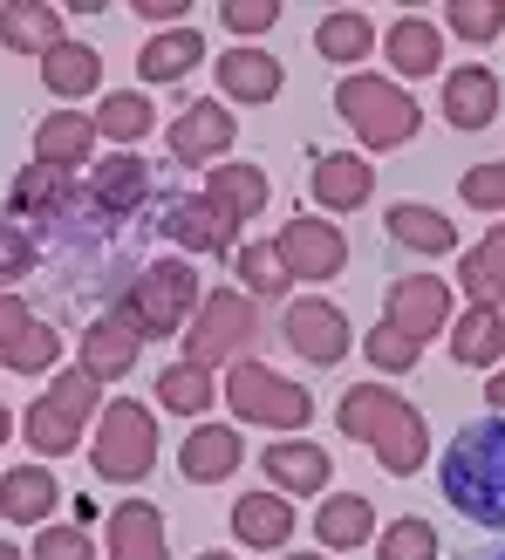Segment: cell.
Here are the masks:
<instances>
[{
	"label": "cell",
	"mask_w": 505,
	"mask_h": 560,
	"mask_svg": "<svg viewBox=\"0 0 505 560\" xmlns=\"http://www.w3.org/2000/svg\"><path fill=\"white\" fill-rule=\"evenodd\" d=\"M437 486L444 499L485 534H505V417H471V424L444 444L437 458Z\"/></svg>",
	"instance_id": "6da1fadb"
},
{
	"label": "cell",
	"mask_w": 505,
	"mask_h": 560,
	"mask_svg": "<svg viewBox=\"0 0 505 560\" xmlns=\"http://www.w3.org/2000/svg\"><path fill=\"white\" fill-rule=\"evenodd\" d=\"M334 424H342V438L369 444L376 465L389 471V479H410V471L431 458V424H424V410H416L410 397H397V389H383V383H355V389H342V404H334Z\"/></svg>",
	"instance_id": "7a4b0ae2"
},
{
	"label": "cell",
	"mask_w": 505,
	"mask_h": 560,
	"mask_svg": "<svg viewBox=\"0 0 505 560\" xmlns=\"http://www.w3.org/2000/svg\"><path fill=\"white\" fill-rule=\"evenodd\" d=\"M199 273H191L185 260H151L137 267L117 294H109V322H124L137 342H164V335H178L185 315H199Z\"/></svg>",
	"instance_id": "3957f363"
},
{
	"label": "cell",
	"mask_w": 505,
	"mask_h": 560,
	"mask_svg": "<svg viewBox=\"0 0 505 560\" xmlns=\"http://www.w3.org/2000/svg\"><path fill=\"white\" fill-rule=\"evenodd\" d=\"M334 117L362 137V151H397L424 130V103L389 75H342L334 82Z\"/></svg>",
	"instance_id": "277c9868"
},
{
	"label": "cell",
	"mask_w": 505,
	"mask_h": 560,
	"mask_svg": "<svg viewBox=\"0 0 505 560\" xmlns=\"http://www.w3.org/2000/svg\"><path fill=\"white\" fill-rule=\"evenodd\" d=\"M90 465H96V479H109V486H144L151 465H157V417L137 397H109L103 424H96Z\"/></svg>",
	"instance_id": "5b68a950"
},
{
	"label": "cell",
	"mask_w": 505,
	"mask_h": 560,
	"mask_svg": "<svg viewBox=\"0 0 505 560\" xmlns=\"http://www.w3.org/2000/svg\"><path fill=\"white\" fill-rule=\"evenodd\" d=\"M96 404H103V383L90 370H62V376L48 383L42 404H27L21 431H27V444H35L42 458H69L75 444H82V424H90Z\"/></svg>",
	"instance_id": "8992f818"
},
{
	"label": "cell",
	"mask_w": 505,
	"mask_h": 560,
	"mask_svg": "<svg viewBox=\"0 0 505 560\" xmlns=\"http://www.w3.org/2000/svg\"><path fill=\"white\" fill-rule=\"evenodd\" d=\"M219 397H226L246 424H267V431H307V417H315V404H307V389L287 383V376H273L267 362H226V383H219Z\"/></svg>",
	"instance_id": "52a82bcc"
},
{
	"label": "cell",
	"mask_w": 505,
	"mask_h": 560,
	"mask_svg": "<svg viewBox=\"0 0 505 560\" xmlns=\"http://www.w3.org/2000/svg\"><path fill=\"white\" fill-rule=\"evenodd\" d=\"M260 342V301L252 294H205V307L185 328V362L199 370H219V362H239V349Z\"/></svg>",
	"instance_id": "ba28073f"
},
{
	"label": "cell",
	"mask_w": 505,
	"mask_h": 560,
	"mask_svg": "<svg viewBox=\"0 0 505 560\" xmlns=\"http://www.w3.org/2000/svg\"><path fill=\"white\" fill-rule=\"evenodd\" d=\"M280 335H287V349H294L301 362H315V370H334V362L355 349L349 315H342L334 301H321V294H294L287 315H280Z\"/></svg>",
	"instance_id": "9c48e42d"
},
{
	"label": "cell",
	"mask_w": 505,
	"mask_h": 560,
	"mask_svg": "<svg viewBox=\"0 0 505 560\" xmlns=\"http://www.w3.org/2000/svg\"><path fill=\"white\" fill-rule=\"evenodd\" d=\"M157 226H164V240L172 246H185V254H239V219L233 212H219L205 191H172L164 199V212H157Z\"/></svg>",
	"instance_id": "30bf717a"
},
{
	"label": "cell",
	"mask_w": 505,
	"mask_h": 560,
	"mask_svg": "<svg viewBox=\"0 0 505 560\" xmlns=\"http://www.w3.org/2000/svg\"><path fill=\"white\" fill-rule=\"evenodd\" d=\"M273 246H280V260H287L294 280H334V273L349 267V240L334 233L328 219H307V212H294Z\"/></svg>",
	"instance_id": "8fae6325"
},
{
	"label": "cell",
	"mask_w": 505,
	"mask_h": 560,
	"mask_svg": "<svg viewBox=\"0 0 505 560\" xmlns=\"http://www.w3.org/2000/svg\"><path fill=\"white\" fill-rule=\"evenodd\" d=\"M90 199H96V212L103 219H137L151 199H157V178H151V164L144 158H130V151H117V158H96L90 164Z\"/></svg>",
	"instance_id": "7c38bea8"
},
{
	"label": "cell",
	"mask_w": 505,
	"mask_h": 560,
	"mask_svg": "<svg viewBox=\"0 0 505 560\" xmlns=\"http://www.w3.org/2000/svg\"><path fill=\"white\" fill-rule=\"evenodd\" d=\"M444 322H451V288H444L437 273H403V280H389V328H397V335H410V342L424 349Z\"/></svg>",
	"instance_id": "4fadbf2b"
},
{
	"label": "cell",
	"mask_w": 505,
	"mask_h": 560,
	"mask_svg": "<svg viewBox=\"0 0 505 560\" xmlns=\"http://www.w3.org/2000/svg\"><path fill=\"white\" fill-rule=\"evenodd\" d=\"M164 144H172L178 164H226L233 151V109L226 103H185L172 130H164Z\"/></svg>",
	"instance_id": "5bb4252c"
},
{
	"label": "cell",
	"mask_w": 505,
	"mask_h": 560,
	"mask_svg": "<svg viewBox=\"0 0 505 560\" xmlns=\"http://www.w3.org/2000/svg\"><path fill=\"white\" fill-rule=\"evenodd\" d=\"M260 471L273 479V492L315 499V492H328V479H334V458L321 452L315 438H273L267 452H260Z\"/></svg>",
	"instance_id": "9a60e30c"
},
{
	"label": "cell",
	"mask_w": 505,
	"mask_h": 560,
	"mask_svg": "<svg viewBox=\"0 0 505 560\" xmlns=\"http://www.w3.org/2000/svg\"><path fill=\"white\" fill-rule=\"evenodd\" d=\"M307 191L328 206V212H362L376 191V164L362 151H315V164H307Z\"/></svg>",
	"instance_id": "2e32d148"
},
{
	"label": "cell",
	"mask_w": 505,
	"mask_h": 560,
	"mask_svg": "<svg viewBox=\"0 0 505 560\" xmlns=\"http://www.w3.org/2000/svg\"><path fill=\"white\" fill-rule=\"evenodd\" d=\"M294 499L287 492H239L233 499V540L239 547H260V553H280L294 540Z\"/></svg>",
	"instance_id": "e0dca14e"
},
{
	"label": "cell",
	"mask_w": 505,
	"mask_h": 560,
	"mask_svg": "<svg viewBox=\"0 0 505 560\" xmlns=\"http://www.w3.org/2000/svg\"><path fill=\"white\" fill-rule=\"evenodd\" d=\"M103 520H109V560H172V547H164V513L151 499L103 506Z\"/></svg>",
	"instance_id": "ac0fdd59"
},
{
	"label": "cell",
	"mask_w": 505,
	"mask_h": 560,
	"mask_svg": "<svg viewBox=\"0 0 505 560\" xmlns=\"http://www.w3.org/2000/svg\"><path fill=\"white\" fill-rule=\"evenodd\" d=\"M498 117V75L479 69V62H465L444 75V124L451 130H492Z\"/></svg>",
	"instance_id": "d6986e66"
},
{
	"label": "cell",
	"mask_w": 505,
	"mask_h": 560,
	"mask_svg": "<svg viewBox=\"0 0 505 560\" xmlns=\"http://www.w3.org/2000/svg\"><path fill=\"white\" fill-rule=\"evenodd\" d=\"M239 458H246V444H239L233 424H191L185 452H178V471H185L191 486H219V479H233V471H239Z\"/></svg>",
	"instance_id": "ffe728a7"
},
{
	"label": "cell",
	"mask_w": 505,
	"mask_h": 560,
	"mask_svg": "<svg viewBox=\"0 0 505 560\" xmlns=\"http://www.w3.org/2000/svg\"><path fill=\"white\" fill-rule=\"evenodd\" d=\"M55 506H62V486H55L48 465H14V471H0V520H14V526H48Z\"/></svg>",
	"instance_id": "44dd1931"
},
{
	"label": "cell",
	"mask_w": 505,
	"mask_h": 560,
	"mask_svg": "<svg viewBox=\"0 0 505 560\" xmlns=\"http://www.w3.org/2000/svg\"><path fill=\"white\" fill-rule=\"evenodd\" d=\"M90 144H96V124L75 117V109H55V117L35 124V164H48V172H82L90 164Z\"/></svg>",
	"instance_id": "7402d4cb"
},
{
	"label": "cell",
	"mask_w": 505,
	"mask_h": 560,
	"mask_svg": "<svg viewBox=\"0 0 505 560\" xmlns=\"http://www.w3.org/2000/svg\"><path fill=\"white\" fill-rule=\"evenodd\" d=\"M219 96L226 103H273L280 96V62L267 48H226L219 55Z\"/></svg>",
	"instance_id": "603a6c76"
},
{
	"label": "cell",
	"mask_w": 505,
	"mask_h": 560,
	"mask_svg": "<svg viewBox=\"0 0 505 560\" xmlns=\"http://www.w3.org/2000/svg\"><path fill=\"white\" fill-rule=\"evenodd\" d=\"M137 349H144V342H137V335L124 328V322H90V328H82V349H75V370H90L96 383H117V376H130L137 370Z\"/></svg>",
	"instance_id": "cb8c5ba5"
},
{
	"label": "cell",
	"mask_w": 505,
	"mask_h": 560,
	"mask_svg": "<svg viewBox=\"0 0 505 560\" xmlns=\"http://www.w3.org/2000/svg\"><path fill=\"white\" fill-rule=\"evenodd\" d=\"M62 35V8H42V0H0V48L14 55H48Z\"/></svg>",
	"instance_id": "d4e9b609"
},
{
	"label": "cell",
	"mask_w": 505,
	"mask_h": 560,
	"mask_svg": "<svg viewBox=\"0 0 505 560\" xmlns=\"http://www.w3.org/2000/svg\"><path fill=\"white\" fill-rule=\"evenodd\" d=\"M199 62H205V35H199V27H164V35H151L144 48H137V75H144V82H185Z\"/></svg>",
	"instance_id": "484cf974"
},
{
	"label": "cell",
	"mask_w": 505,
	"mask_h": 560,
	"mask_svg": "<svg viewBox=\"0 0 505 560\" xmlns=\"http://www.w3.org/2000/svg\"><path fill=\"white\" fill-rule=\"evenodd\" d=\"M369 48H376V21L362 14V8H334V14H321V27H315V55H321V62H334V69H362V62H369Z\"/></svg>",
	"instance_id": "4316f807"
},
{
	"label": "cell",
	"mask_w": 505,
	"mask_h": 560,
	"mask_svg": "<svg viewBox=\"0 0 505 560\" xmlns=\"http://www.w3.org/2000/svg\"><path fill=\"white\" fill-rule=\"evenodd\" d=\"M383 48H389V69H397V75H437L444 69V35H437V21H424V14L389 21Z\"/></svg>",
	"instance_id": "83f0119b"
},
{
	"label": "cell",
	"mask_w": 505,
	"mask_h": 560,
	"mask_svg": "<svg viewBox=\"0 0 505 560\" xmlns=\"http://www.w3.org/2000/svg\"><path fill=\"white\" fill-rule=\"evenodd\" d=\"M376 534V506L362 492H328L321 499V513H315V540L328 547V553H349V547H362Z\"/></svg>",
	"instance_id": "f1b7e54d"
},
{
	"label": "cell",
	"mask_w": 505,
	"mask_h": 560,
	"mask_svg": "<svg viewBox=\"0 0 505 560\" xmlns=\"http://www.w3.org/2000/svg\"><path fill=\"white\" fill-rule=\"evenodd\" d=\"M199 191H205L219 212H233L239 226H246V219L267 206V172H260V164H233V158H226V164H212V178H205Z\"/></svg>",
	"instance_id": "f546056e"
},
{
	"label": "cell",
	"mask_w": 505,
	"mask_h": 560,
	"mask_svg": "<svg viewBox=\"0 0 505 560\" xmlns=\"http://www.w3.org/2000/svg\"><path fill=\"white\" fill-rule=\"evenodd\" d=\"M451 355L465 362V370H492V362L505 355V322H498L492 301H471L465 307V322L451 328Z\"/></svg>",
	"instance_id": "4dcf8cb0"
},
{
	"label": "cell",
	"mask_w": 505,
	"mask_h": 560,
	"mask_svg": "<svg viewBox=\"0 0 505 560\" xmlns=\"http://www.w3.org/2000/svg\"><path fill=\"white\" fill-rule=\"evenodd\" d=\"M42 82H48L55 96H90L96 82H103V55L90 42H55L42 55Z\"/></svg>",
	"instance_id": "1f68e13d"
},
{
	"label": "cell",
	"mask_w": 505,
	"mask_h": 560,
	"mask_svg": "<svg viewBox=\"0 0 505 560\" xmlns=\"http://www.w3.org/2000/svg\"><path fill=\"white\" fill-rule=\"evenodd\" d=\"M389 240L410 246V254H451V246H458V226H451L437 206H389Z\"/></svg>",
	"instance_id": "d6a6232c"
},
{
	"label": "cell",
	"mask_w": 505,
	"mask_h": 560,
	"mask_svg": "<svg viewBox=\"0 0 505 560\" xmlns=\"http://www.w3.org/2000/svg\"><path fill=\"white\" fill-rule=\"evenodd\" d=\"M90 124H96V137H109V144H137L144 130H157V109H151L144 90H109Z\"/></svg>",
	"instance_id": "836d02e7"
},
{
	"label": "cell",
	"mask_w": 505,
	"mask_h": 560,
	"mask_svg": "<svg viewBox=\"0 0 505 560\" xmlns=\"http://www.w3.org/2000/svg\"><path fill=\"white\" fill-rule=\"evenodd\" d=\"M157 404L172 417H205L219 404V376L199 370V362H172V370L157 376Z\"/></svg>",
	"instance_id": "e575fe53"
},
{
	"label": "cell",
	"mask_w": 505,
	"mask_h": 560,
	"mask_svg": "<svg viewBox=\"0 0 505 560\" xmlns=\"http://www.w3.org/2000/svg\"><path fill=\"white\" fill-rule=\"evenodd\" d=\"M458 288L471 301H492L498 307V294H505V226H492L471 254H458Z\"/></svg>",
	"instance_id": "d590c367"
},
{
	"label": "cell",
	"mask_w": 505,
	"mask_h": 560,
	"mask_svg": "<svg viewBox=\"0 0 505 560\" xmlns=\"http://www.w3.org/2000/svg\"><path fill=\"white\" fill-rule=\"evenodd\" d=\"M62 191H69V178H62V172H48V164H27V172L14 178V191H8L14 226H27V219H35V233H42V226H48V212L62 206Z\"/></svg>",
	"instance_id": "8d00e7d4"
},
{
	"label": "cell",
	"mask_w": 505,
	"mask_h": 560,
	"mask_svg": "<svg viewBox=\"0 0 505 560\" xmlns=\"http://www.w3.org/2000/svg\"><path fill=\"white\" fill-rule=\"evenodd\" d=\"M233 267H239V280H246V294H252V301H260V294H287V288H294V273H287V260H280V246H273V240L239 246Z\"/></svg>",
	"instance_id": "74e56055"
},
{
	"label": "cell",
	"mask_w": 505,
	"mask_h": 560,
	"mask_svg": "<svg viewBox=\"0 0 505 560\" xmlns=\"http://www.w3.org/2000/svg\"><path fill=\"white\" fill-rule=\"evenodd\" d=\"M444 553V540H437V526L431 520H389L383 526V540H376V560H437Z\"/></svg>",
	"instance_id": "f35d334b"
},
{
	"label": "cell",
	"mask_w": 505,
	"mask_h": 560,
	"mask_svg": "<svg viewBox=\"0 0 505 560\" xmlns=\"http://www.w3.org/2000/svg\"><path fill=\"white\" fill-rule=\"evenodd\" d=\"M0 362H8L14 376H42V370H55V362H62V335H55L48 322H35V328H27V335H21V342L0 355Z\"/></svg>",
	"instance_id": "ab89813d"
},
{
	"label": "cell",
	"mask_w": 505,
	"mask_h": 560,
	"mask_svg": "<svg viewBox=\"0 0 505 560\" xmlns=\"http://www.w3.org/2000/svg\"><path fill=\"white\" fill-rule=\"evenodd\" d=\"M444 21H451L465 42H498L505 35V0H451Z\"/></svg>",
	"instance_id": "60d3db41"
},
{
	"label": "cell",
	"mask_w": 505,
	"mask_h": 560,
	"mask_svg": "<svg viewBox=\"0 0 505 560\" xmlns=\"http://www.w3.org/2000/svg\"><path fill=\"white\" fill-rule=\"evenodd\" d=\"M362 355H369L376 370H389V376H397V370H416V342H410V335H397L389 322H376L369 335H362Z\"/></svg>",
	"instance_id": "b9f144b4"
},
{
	"label": "cell",
	"mask_w": 505,
	"mask_h": 560,
	"mask_svg": "<svg viewBox=\"0 0 505 560\" xmlns=\"http://www.w3.org/2000/svg\"><path fill=\"white\" fill-rule=\"evenodd\" d=\"M458 199L479 206V212H505V158L498 164H471V172L458 178Z\"/></svg>",
	"instance_id": "7bdbcfd3"
},
{
	"label": "cell",
	"mask_w": 505,
	"mask_h": 560,
	"mask_svg": "<svg viewBox=\"0 0 505 560\" xmlns=\"http://www.w3.org/2000/svg\"><path fill=\"white\" fill-rule=\"evenodd\" d=\"M35 260H42V240L8 219V226H0V288H8V280H21V273H35Z\"/></svg>",
	"instance_id": "ee69618b"
},
{
	"label": "cell",
	"mask_w": 505,
	"mask_h": 560,
	"mask_svg": "<svg viewBox=\"0 0 505 560\" xmlns=\"http://www.w3.org/2000/svg\"><path fill=\"white\" fill-rule=\"evenodd\" d=\"M219 21H226L233 35H239V48H246L252 35H267V27L280 21V0H226V8H219Z\"/></svg>",
	"instance_id": "f6af8a7d"
},
{
	"label": "cell",
	"mask_w": 505,
	"mask_h": 560,
	"mask_svg": "<svg viewBox=\"0 0 505 560\" xmlns=\"http://www.w3.org/2000/svg\"><path fill=\"white\" fill-rule=\"evenodd\" d=\"M35 560H96L90 526H42V534H35Z\"/></svg>",
	"instance_id": "bcb514c9"
},
{
	"label": "cell",
	"mask_w": 505,
	"mask_h": 560,
	"mask_svg": "<svg viewBox=\"0 0 505 560\" xmlns=\"http://www.w3.org/2000/svg\"><path fill=\"white\" fill-rule=\"evenodd\" d=\"M27 328H35V307H27L21 294H0V355H8Z\"/></svg>",
	"instance_id": "7dc6e473"
},
{
	"label": "cell",
	"mask_w": 505,
	"mask_h": 560,
	"mask_svg": "<svg viewBox=\"0 0 505 560\" xmlns=\"http://www.w3.org/2000/svg\"><path fill=\"white\" fill-rule=\"evenodd\" d=\"M191 0H137V21H185Z\"/></svg>",
	"instance_id": "c3c4849f"
},
{
	"label": "cell",
	"mask_w": 505,
	"mask_h": 560,
	"mask_svg": "<svg viewBox=\"0 0 505 560\" xmlns=\"http://www.w3.org/2000/svg\"><path fill=\"white\" fill-rule=\"evenodd\" d=\"M485 404L505 417V370H492V376H485Z\"/></svg>",
	"instance_id": "681fc988"
},
{
	"label": "cell",
	"mask_w": 505,
	"mask_h": 560,
	"mask_svg": "<svg viewBox=\"0 0 505 560\" xmlns=\"http://www.w3.org/2000/svg\"><path fill=\"white\" fill-rule=\"evenodd\" d=\"M0 560H27V553H21V547H14V540H0Z\"/></svg>",
	"instance_id": "f907efd6"
},
{
	"label": "cell",
	"mask_w": 505,
	"mask_h": 560,
	"mask_svg": "<svg viewBox=\"0 0 505 560\" xmlns=\"http://www.w3.org/2000/svg\"><path fill=\"white\" fill-rule=\"evenodd\" d=\"M8 431H14V417H8V404H0V444H8Z\"/></svg>",
	"instance_id": "816d5d0a"
},
{
	"label": "cell",
	"mask_w": 505,
	"mask_h": 560,
	"mask_svg": "<svg viewBox=\"0 0 505 560\" xmlns=\"http://www.w3.org/2000/svg\"><path fill=\"white\" fill-rule=\"evenodd\" d=\"M287 560H328V553H287Z\"/></svg>",
	"instance_id": "f5cc1de1"
},
{
	"label": "cell",
	"mask_w": 505,
	"mask_h": 560,
	"mask_svg": "<svg viewBox=\"0 0 505 560\" xmlns=\"http://www.w3.org/2000/svg\"><path fill=\"white\" fill-rule=\"evenodd\" d=\"M199 560H233V553H199Z\"/></svg>",
	"instance_id": "db71d44e"
},
{
	"label": "cell",
	"mask_w": 505,
	"mask_h": 560,
	"mask_svg": "<svg viewBox=\"0 0 505 560\" xmlns=\"http://www.w3.org/2000/svg\"><path fill=\"white\" fill-rule=\"evenodd\" d=\"M479 560H505V547H498V553H479Z\"/></svg>",
	"instance_id": "11a10c76"
}]
</instances>
